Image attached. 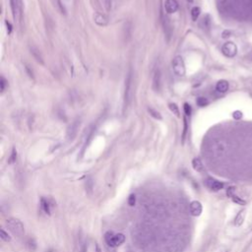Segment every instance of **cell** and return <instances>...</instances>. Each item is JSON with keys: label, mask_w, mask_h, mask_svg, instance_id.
<instances>
[{"label": "cell", "mask_w": 252, "mask_h": 252, "mask_svg": "<svg viewBox=\"0 0 252 252\" xmlns=\"http://www.w3.org/2000/svg\"><path fill=\"white\" fill-rule=\"evenodd\" d=\"M205 184L209 189L212 190V191H220V190L223 189V187H224L223 182L217 180L215 178H212V177H208L205 180Z\"/></svg>", "instance_id": "6"}, {"label": "cell", "mask_w": 252, "mask_h": 252, "mask_svg": "<svg viewBox=\"0 0 252 252\" xmlns=\"http://www.w3.org/2000/svg\"><path fill=\"white\" fill-rule=\"evenodd\" d=\"M111 2H110V1H108V0H105V6H106V9H107V10L111 8Z\"/></svg>", "instance_id": "32"}, {"label": "cell", "mask_w": 252, "mask_h": 252, "mask_svg": "<svg viewBox=\"0 0 252 252\" xmlns=\"http://www.w3.org/2000/svg\"><path fill=\"white\" fill-rule=\"evenodd\" d=\"M189 210H190V213H191L192 216L199 217L202 213V210H203L202 204L199 201H192L189 205Z\"/></svg>", "instance_id": "9"}, {"label": "cell", "mask_w": 252, "mask_h": 252, "mask_svg": "<svg viewBox=\"0 0 252 252\" xmlns=\"http://www.w3.org/2000/svg\"><path fill=\"white\" fill-rule=\"evenodd\" d=\"M241 116H242V113L240 111H235L234 113V117L235 119H239V118H241Z\"/></svg>", "instance_id": "30"}, {"label": "cell", "mask_w": 252, "mask_h": 252, "mask_svg": "<svg viewBox=\"0 0 252 252\" xmlns=\"http://www.w3.org/2000/svg\"><path fill=\"white\" fill-rule=\"evenodd\" d=\"M30 52L38 62H39L40 64H44V57H43L42 53H40L39 49H37L36 46L32 45V46H30Z\"/></svg>", "instance_id": "11"}, {"label": "cell", "mask_w": 252, "mask_h": 252, "mask_svg": "<svg viewBox=\"0 0 252 252\" xmlns=\"http://www.w3.org/2000/svg\"><path fill=\"white\" fill-rule=\"evenodd\" d=\"M135 202H136V197H135L134 194H131L130 196H129V198H128V204L130 206H134Z\"/></svg>", "instance_id": "28"}, {"label": "cell", "mask_w": 252, "mask_h": 252, "mask_svg": "<svg viewBox=\"0 0 252 252\" xmlns=\"http://www.w3.org/2000/svg\"><path fill=\"white\" fill-rule=\"evenodd\" d=\"M132 83H133V72L130 69L125 79V91H124V110L129 105L132 97Z\"/></svg>", "instance_id": "2"}, {"label": "cell", "mask_w": 252, "mask_h": 252, "mask_svg": "<svg viewBox=\"0 0 252 252\" xmlns=\"http://www.w3.org/2000/svg\"><path fill=\"white\" fill-rule=\"evenodd\" d=\"M231 199H233V201L234 202V203H236V204H239V205H245V201L244 200H242V199H240L239 197H237L236 195H233L230 197Z\"/></svg>", "instance_id": "25"}, {"label": "cell", "mask_w": 252, "mask_h": 252, "mask_svg": "<svg viewBox=\"0 0 252 252\" xmlns=\"http://www.w3.org/2000/svg\"><path fill=\"white\" fill-rule=\"evenodd\" d=\"M200 8L199 7H193L191 9V17H192V20L193 21H196L197 19H198L199 15H200Z\"/></svg>", "instance_id": "19"}, {"label": "cell", "mask_w": 252, "mask_h": 252, "mask_svg": "<svg viewBox=\"0 0 252 252\" xmlns=\"http://www.w3.org/2000/svg\"><path fill=\"white\" fill-rule=\"evenodd\" d=\"M222 51H223V53L227 57L231 58V57H234V56L236 55V53H237V46L233 42H228V43H226V44L223 45Z\"/></svg>", "instance_id": "5"}, {"label": "cell", "mask_w": 252, "mask_h": 252, "mask_svg": "<svg viewBox=\"0 0 252 252\" xmlns=\"http://www.w3.org/2000/svg\"><path fill=\"white\" fill-rule=\"evenodd\" d=\"M168 106H169V110H171L173 112V114H175L177 117L180 116V114H179V108H178V106L176 105L175 104H169Z\"/></svg>", "instance_id": "20"}, {"label": "cell", "mask_w": 252, "mask_h": 252, "mask_svg": "<svg viewBox=\"0 0 252 252\" xmlns=\"http://www.w3.org/2000/svg\"><path fill=\"white\" fill-rule=\"evenodd\" d=\"M186 133H187V121H186V118H184V128H183V133H182V142H184L185 140Z\"/></svg>", "instance_id": "29"}, {"label": "cell", "mask_w": 252, "mask_h": 252, "mask_svg": "<svg viewBox=\"0 0 252 252\" xmlns=\"http://www.w3.org/2000/svg\"><path fill=\"white\" fill-rule=\"evenodd\" d=\"M216 90L219 93H226L229 90V83L226 80H221L216 85Z\"/></svg>", "instance_id": "13"}, {"label": "cell", "mask_w": 252, "mask_h": 252, "mask_svg": "<svg viewBox=\"0 0 252 252\" xmlns=\"http://www.w3.org/2000/svg\"><path fill=\"white\" fill-rule=\"evenodd\" d=\"M12 15L15 21L20 22L22 18V2L21 0H10Z\"/></svg>", "instance_id": "4"}, {"label": "cell", "mask_w": 252, "mask_h": 252, "mask_svg": "<svg viewBox=\"0 0 252 252\" xmlns=\"http://www.w3.org/2000/svg\"><path fill=\"white\" fill-rule=\"evenodd\" d=\"M40 208L44 211V212L46 214V215H50V212H51V205H50V202L45 199V198H43L40 199Z\"/></svg>", "instance_id": "12"}, {"label": "cell", "mask_w": 252, "mask_h": 252, "mask_svg": "<svg viewBox=\"0 0 252 252\" xmlns=\"http://www.w3.org/2000/svg\"><path fill=\"white\" fill-rule=\"evenodd\" d=\"M96 252H101V251H100V247H99V245H98V244H96Z\"/></svg>", "instance_id": "33"}, {"label": "cell", "mask_w": 252, "mask_h": 252, "mask_svg": "<svg viewBox=\"0 0 252 252\" xmlns=\"http://www.w3.org/2000/svg\"><path fill=\"white\" fill-rule=\"evenodd\" d=\"M5 24H6V26H7V31H8V33H11V32H12V26H11V24H10L8 21H5Z\"/></svg>", "instance_id": "31"}, {"label": "cell", "mask_w": 252, "mask_h": 252, "mask_svg": "<svg viewBox=\"0 0 252 252\" xmlns=\"http://www.w3.org/2000/svg\"><path fill=\"white\" fill-rule=\"evenodd\" d=\"M187 1H188V2H190V3H191V2H193V0H187Z\"/></svg>", "instance_id": "34"}, {"label": "cell", "mask_w": 252, "mask_h": 252, "mask_svg": "<svg viewBox=\"0 0 252 252\" xmlns=\"http://www.w3.org/2000/svg\"><path fill=\"white\" fill-rule=\"evenodd\" d=\"M148 111H149L150 115L153 116V117H155L156 119H160V120L162 119V115L160 114V112L153 110V108H148Z\"/></svg>", "instance_id": "22"}, {"label": "cell", "mask_w": 252, "mask_h": 252, "mask_svg": "<svg viewBox=\"0 0 252 252\" xmlns=\"http://www.w3.org/2000/svg\"><path fill=\"white\" fill-rule=\"evenodd\" d=\"M129 252H131V251H129Z\"/></svg>", "instance_id": "35"}, {"label": "cell", "mask_w": 252, "mask_h": 252, "mask_svg": "<svg viewBox=\"0 0 252 252\" xmlns=\"http://www.w3.org/2000/svg\"><path fill=\"white\" fill-rule=\"evenodd\" d=\"M192 167H193V168L195 169L196 172H201L204 171V166H203V163H202L201 160L198 159V158L193 159V161H192Z\"/></svg>", "instance_id": "15"}, {"label": "cell", "mask_w": 252, "mask_h": 252, "mask_svg": "<svg viewBox=\"0 0 252 252\" xmlns=\"http://www.w3.org/2000/svg\"><path fill=\"white\" fill-rule=\"evenodd\" d=\"M196 103H197V105H198L199 106H205V105H208L209 101H208V100H207L206 98H204V97H200V98L197 99Z\"/></svg>", "instance_id": "23"}, {"label": "cell", "mask_w": 252, "mask_h": 252, "mask_svg": "<svg viewBox=\"0 0 252 252\" xmlns=\"http://www.w3.org/2000/svg\"><path fill=\"white\" fill-rule=\"evenodd\" d=\"M26 246L28 247V249L30 251H35L37 248V243L35 241V239L32 237H29L28 239L26 240Z\"/></svg>", "instance_id": "18"}, {"label": "cell", "mask_w": 252, "mask_h": 252, "mask_svg": "<svg viewBox=\"0 0 252 252\" xmlns=\"http://www.w3.org/2000/svg\"><path fill=\"white\" fill-rule=\"evenodd\" d=\"M16 159H17V152H16V150H15V149H13L12 154H11L10 158H9V160H8V162H9V163H13L14 162H16Z\"/></svg>", "instance_id": "26"}, {"label": "cell", "mask_w": 252, "mask_h": 252, "mask_svg": "<svg viewBox=\"0 0 252 252\" xmlns=\"http://www.w3.org/2000/svg\"><path fill=\"white\" fill-rule=\"evenodd\" d=\"M6 227L8 228V229L13 234L18 237H21L25 234L24 224L21 221L15 219V218H10V219L6 220Z\"/></svg>", "instance_id": "1"}, {"label": "cell", "mask_w": 252, "mask_h": 252, "mask_svg": "<svg viewBox=\"0 0 252 252\" xmlns=\"http://www.w3.org/2000/svg\"><path fill=\"white\" fill-rule=\"evenodd\" d=\"M6 84H7V81H6V80H5V78L2 76L1 78H0V90H1V92H2V93L5 91Z\"/></svg>", "instance_id": "27"}, {"label": "cell", "mask_w": 252, "mask_h": 252, "mask_svg": "<svg viewBox=\"0 0 252 252\" xmlns=\"http://www.w3.org/2000/svg\"><path fill=\"white\" fill-rule=\"evenodd\" d=\"M125 241V236L122 234H116L114 235V246H119L122 243H124Z\"/></svg>", "instance_id": "17"}, {"label": "cell", "mask_w": 252, "mask_h": 252, "mask_svg": "<svg viewBox=\"0 0 252 252\" xmlns=\"http://www.w3.org/2000/svg\"><path fill=\"white\" fill-rule=\"evenodd\" d=\"M178 2L176 0H166L165 1V10L168 14H172L178 10Z\"/></svg>", "instance_id": "10"}, {"label": "cell", "mask_w": 252, "mask_h": 252, "mask_svg": "<svg viewBox=\"0 0 252 252\" xmlns=\"http://www.w3.org/2000/svg\"><path fill=\"white\" fill-rule=\"evenodd\" d=\"M183 110H184V112H185V114L187 115V116H190V114H191V112H192L191 105H190L189 104H187V103H185L184 105H183Z\"/></svg>", "instance_id": "24"}, {"label": "cell", "mask_w": 252, "mask_h": 252, "mask_svg": "<svg viewBox=\"0 0 252 252\" xmlns=\"http://www.w3.org/2000/svg\"><path fill=\"white\" fill-rule=\"evenodd\" d=\"M1 239L6 242L11 241V236L8 234V233L4 229H1Z\"/></svg>", "instance_id": "21"}, {"label": "cell", "mask_w": 252, "mask_h": 252, "mask_svg": "<svg viewBox=\"0 0 252 252\" xmlns=\"http://www.w3.org/2000/svg\"><path fill=\"white\" fill-rule=\"evenodd\" d=\"M244 218H245V210H242L240 211L239 213L237 214V216L235 217V220H234V224L236 227H239L243 224V221H244Z\"/></svg>", "instance_id": "16"}, {"label": "cell", "mask_w": 252, "mask_h": 252, "mask_svg": "<svg viewBox=\"0 0 252 252\" xmlns=\"http://www.w3.org/2000/svg\"><path fill=\"white\" fill-rule=\"evenodd\" d=\"M162 86V72L161 69L158 67L156 68L153 76V89L155 92H160Z\"/></svg>", "instance_id": "7"}, {"label": "cell", "mask_w": 252, "mask_h": 252, "mask_svg": "<svg viewBox=\"0 0 252 252\" xmlns=\"http://www.w3.org/2000/svg\"><path fill=\"white\" fill-rule=\"evenodd\" d=\"M172 71L175 75L179 77H182L185 75L186 69H185V63L184 60L180 55L175 56L172 60Z\"/></svg>", "instance_id": "3"}, {"label": "cell", "mask_w": 252, "mask_h": 252, "mask_svg": "<svg viewBox=\"0 0 252 252\" xmlns=\"http://www.w3.org/2000/svg\"><path fill=\"white\" fill-rule=\"evenodd\" d=\"M80 127V121L79 120H75L74 122L69 125V127L67 128V138L68 140L72 141L75 137H76L78 129Z\"/></svg>", "instance_id": "8"}, {"label": "cell", "mask_w": 252, "mask_h": 252, "mask_svg": "<svg viewBox=\"0 0 252 252\" xmlns=\"http://www.w3.org/2000/svg\"><path fill=\"white\" fill-rule=\"evenodd\" d=\"M114 235L115 234H113L112 231H107L105 234V240L108 246H111V247H115L114 246Z\"/></svg>", "instance_id": "14"}]
</instances>
